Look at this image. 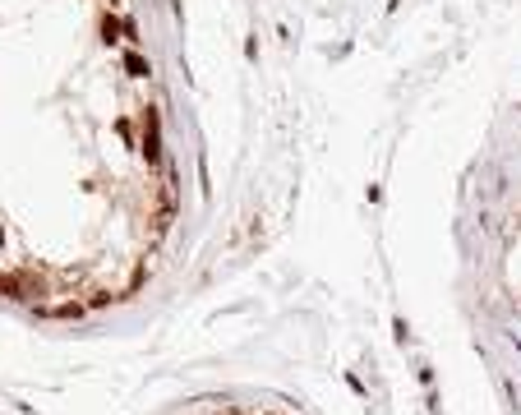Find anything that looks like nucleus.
Wrapping results in <instances>:
<instances>
[{"label": "nucleus", "mask_w": 521, "mask_h": 415, "mask_svg": "<svg viewBox=\"0 0 521 415\" xmlns=\"http://www.w3.org/2000/svg\"><path fill=\"white\" fill-rule=\"evenodd\" d=\"M143 157L148 162H162V138H157V111H143Z\"/></svg>", "instance_id": "obj_1"}, {"label": "nucleus", "mask_w": 521, "mask_h": 415, "mask_svg": "<svg viewBox=\"0 0 521 415\" xmlns=\"http://www.w3.org/2000/svg\"><path fill=\"white\" fill-rule=\"evenodd\" d=\"M0 240H5V231H0Z\"/></svg>", "instance_id": "obj_6"}, {"label": "nucleus", "mask_w": 521, "mask_h": 415, "mask_svg": "<svg viewBox=\"0 0 521 415\" xmlns=\"http://www.w3.org/2000/svg\"><path fill=\"white\" fill-rule=\"evenodd\" d=\"M46 314H51V319H78V314H83V305H78V300H65V305L46 309Z\"/></svg>", "instance_id": "obj_4"}, {"label": "nucleus", "mask_w": 521, "mask_h": 415, "mask_svg": "<svg viewBox=\"0 0 521 415\" xmlns=\"http://www.w3.org/2000/svg\"><path fill=\"white\" fill-rule=\"evenodd\" d=\"M111 300H116V291H92L88 309H102V305H111Z\"/></svg>", "instance_id": "obj_5"}, {"label": "nucleus", "mask_w": 521, "mask_h": 415, "mask_svg": "<svg viewBox=\"0 0 521 415\" xmlns=\"http://www.w3.org/2000/svg\"><path fill=\"white\" fill-rule=\"evenodd\" d=\"M125 70H129V74H134V78H148V74H153V65L143 61L138 51H129V56H125Z\"/></svg>", "instance_id": "obj_3"}, {"label": "nucleus", "mask_w": 521, "mask_h": 415, "mask_svg": "<svg viewBox=\"0 0 521 415\" xmlns=\"http://www.w3.org/2000/svg\"><path fill=\"white\" fill-rule=\"evenodd\" d=\"M120 37H125V32H120V19H116V14L107 10V14H102V42H107V46H116Z\"/></svg>", "instance_id": "obj_2"}]
</instances>
